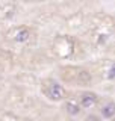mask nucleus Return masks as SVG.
<instances>
[{"instance_id": "f257e3e1", "label": "nucleus", "mask_w": 115, "mask_h": 121, "mask_svg": "<svg viewBox=\"0 0 115 121\" xmlns=\"http://www.w3.org/2000/svg\"><path fill=\"white\" fill-rule=\"evenodd\" d=\"M41 92L45 95L47 100L55 101V103L65 100V97H67L65 88L55 79H45L43 82V85H41Z\"/></svg>"}, {"instance_id": "f03ea898", "label": "nucleus", "mask_w": 115, "mask_h": 121, "mask_svg": "<svg viewBox=\"0 0 115 121\" xmlns=\"http://www.w3.org/2000/svg\"><path fill=\"white\" fill-rule=\"evenodd\" d=\"M79 104L82 109H93L95 104H97L98 101V95L97 92H94V91H82L80 92V97H79Z\"/></svg>"}, {"instance_id": "7ed1b4c3", "label": "nucleus", "mask_w": 115, "mask_h": 121, "mask_svg": "<svg viewBox=\"0 0 115 121\" xmlns=\"http://www.w3.org/2000/svg\"><path fill=\"white\" fill-rule=\"evenodd\" d=\"M12 39L18 44H24L30 39V29L26 27V26H21V27L15 29L12 33Z\"/></svg>"}, {"instance_id": "20e7f679", "label": "nucleus", "mask_w": 115, "mask_h": 121, "mask_svg": "<svg viewBox=\"0 0 115 121\" xmlns=\"http://www.w3.org/2000/svg\"><path fill=\"white\" fill-rule=\"evenodd\" d=\"M64 109H65V112L71 117H77L79 113L82 112V108H80L79 101L76 100V98H68V100H65Z\"/></svg>"}, {"instance_id": "39448f33", "label": "nucleus", "mask_w": 115, "mask_h": 121, "mask_svg": "<svg viewBox=\"0 0 115 121\" xmlns=\"http://www.w3.org/2000/svg\"><path fill=\"white\" fill-rule=\"evenodd\" d=\"M115 115V104L114 101H108L100 109V118L102 120H112Z\"/></svg>"}, {"instance_id": "423d86ee", "label": "nucleus", "mask_w": 115, "mask_h": 121, "mask_svg": "<svg viewBox=\"0 0 115 121\" xmlns=\"http://www.w3.org/2000/svg\"><path fill=\"white\" fill-rule=\"evenodd\" d=\"M85 121H103L98 115H94V113H91V115H88L86 118H85Z\"/></svg>"}]
</instances>
